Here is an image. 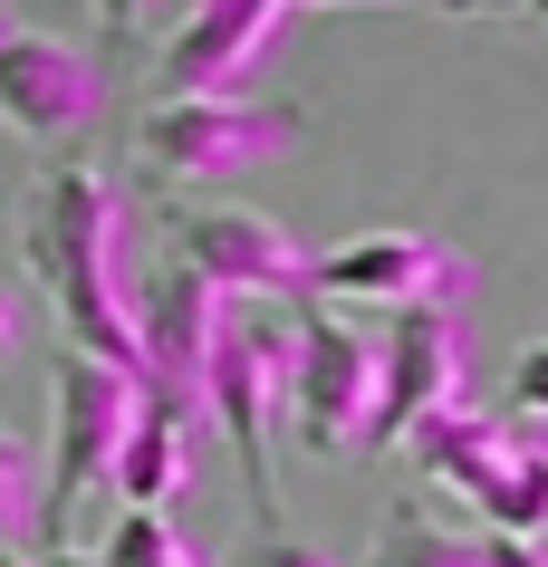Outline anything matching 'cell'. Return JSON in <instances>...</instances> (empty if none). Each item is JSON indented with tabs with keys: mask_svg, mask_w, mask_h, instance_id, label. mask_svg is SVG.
Wrapping results in <instances>:
<instances>
[{
	"mask_svg": "<svg viewBox=\"0 0 548 567\" xmlns=\"http://www.w3.org/2000/svg\"><path fill=\"white\" fill-rule=\"evenodd\" d=\"M20 260L59 308V347L135 375V289H125V193L87 154H49L20 183Z\"/></svg>",
	"mask_w": 548,
	"mask_h": 567,
	"instance_id": "obj_1",
	"label": "cell"
},
{
	"mask_svg": "<svg viewBox=\"0 0 548 567\" xmlns=\"http://www.w3.org/2000/svg\"><path fill=\"white\" fill-rule=\"evenodd\" d=\"M308 145V116L289 96H154L135 125V174H154L164 193L193 183H231V174H270L279 154Z\"/></svg>",
	"mask_w": 548,
	"mask_h": 567,
	"instance_id": "obj_2",
	"label": "cell"
},
{
	"mask_svg": "<svg viewBox=\"0 0 548 567\" xmlns=\"http://www.w3.org/2000/svg\"><path fill=\"white\" fill-rule=\"evenodd\" d=\"M279 375H289V318H270L260 299H231L213 328V365H203V423H221V443L241 462L250 519H279V481H270Z\"/></svg>",
	"mask_w": 548,
	"mask_h": 567,
	"instance_id": "obj_3",
	"label": "cell"
},
{
	"mask_svg": "<svg viewBox=\"0 0 548 567\" xmlns=\"http://www.w3.org/2000/svg\"><path fill=\"white\" fill-rule=\"evenodd\" d=\"M49 394H59V462H49V491H39V538L68 548L77 509H87L96 491H106V472H116V443H125V423H135V404H145V385H135L125 365H106V357L59 347Z\"/></svg>",
	"mask_w": 548,
	"mask_h": 567,
	"instance_id": "obj_4",
	"label": "cell"
},
{
	"mask_svg": "<svg viewBox=\"0 0 548 567\" xmlns=\"http://www.w3.org/2000/svg\"><path fill=\"white\" fill-rule=\"evenodd\" d=\"M462 375H472V299H404V308H385V337H375V414H365V443H375V452H395L424 414L462 404Z\"/></svg>",
	"mask_w": 548,
	"mask_h": 567,
	"instance_id": "obj_5",
	"label": "cell"
},
{
	"mask_svg": "<svg viewBox=\"0 0 548 567\" xmlns=\"http://www.w3.org/2000/svg\"><path fill=\"white\" fill-rule=\"evenodd\" d=\"M279 414L299 423L308 452H347L365 443L375 414V337L356 318H337L328 299H299L289 318V375H279Z\"/></svg>",
	"mask_w": 548,
	"mask_h": 567,
	"instance_id": "obj_6",
	"label": "cell"
},
{
	"mask_svg": "<svg viewBox=\"0 0 548 567\" xmlns=\"http://www.w3.org/2000/svg\"><path fill=\"white\" fill-rule=\"evenodd\" d=\"M164 231H174V260L213 279L221 299H299L308 289V250L289 240V221L250 203H174Z\"/></svg>",
	"mask_w": 548,
	"mask_h": 567,
	"instance_id": "obj_7",
	"label": "cell"
},
{
	"mask_svg": "<svg viewBox=\"0 0 548 567\" xmlns=\"http://www.w3.org/2000/svg\"><path fill=\"white\" fill-rule=\"evenodd\" d=\"M299 299H356V308H404V299H472V250L443 231H356L337 250H308Z\"/></svg>",
	"mask_w": 548,
	"mask_h": 567,
	"instance_id": "obj_8",
	"label": "cell"
},
{
	"mask_svg": "<svg viewBox=\"0 0 548 567\" xmlns=\"http://www.w3.org/2000/svg\"><path fill=\"white\" fill-rule=\"evenodd\" d=\"M221 308L231 299H221L213 279H193L183 260H164L145 289H135V385H145V404L203 423V365H213Z\"/></svg>",
	"mask_w": 548,
	"mask_h": 567,
	"instance_id": "obj_9",
	"label": "cell"
},
{
	"mask_svg": "<svg viewBox=\"0 0 548 567\" xmlns=\"http://www.w3.org/2000/svg\"><path fill=\"white\" fill-rule=\"evenodd\" d=\"M96 116H106V68L49 30L0 20V125L20 145H77Z\"/></svg>",
	"mask_w": 548,
	"mask_h": 567,
	"instance_id": "obj_10",
	"label": "cell"
},
{
	"mask_svg": "<svg viewBox=\"0 0 548 567\" xmlns=\"http://www.w3.org/2000/svg\"><path fill=\"white\" fill-rule=\"evenodd\" d=\"M279 20H289V0H193L164 30V49H154V96L241 87L250 68H260V49L279 39Z\"/></svg>",
	"mask_w": 548,
	"mask_h": 567,
	"instance_id": "obj_11",
	"label": "cell"
},
{
	"mask_svg": "<svg viewBox=\"0 0 548 567\" xmlns=\"http://www.w3.org/2000/svg\"><path fill=\"white\" fill-rule=\"evenodd\" d=\"M356 567H548V538H510V529H443V519H433V501L414 491V501L385 509V529H375V548H365Z\"/></svg>",
	"mask_w": 548,
	"mask_h": 567,
	"instance_id": "obj_12",
	"label": "cell"
},
{
	"mask_svg": "<svg viewBox=\"0 0 548 567\" xmlns=\"http://www.w3.org/2000/svg\"><path fill=\"white\" fill-rule=\"evenodd\" d=\"M106 481L125 491V509H174L183 491H193V414L135 404V423H125L116 472H106Z\"/></svg>",
	"mask_w": 548,
	"mask_h": 567,
	"instance_id": "obj_13",
	"label": "cell"
},
{
	"mask_svg": "<svg viewBox=\"0 0 548 567\" xmlns=\"http://www.w3.org/2000/svg\"><path fill=\"white\" fill-rule=\"evenodd\" d=\"M510 443V423L500 414H482V404H443V414H424L414 433H404V462L433 481V491H453V501H472V481L490 472V452Z\"/></svg>",
	"mask_w": 548,
	"mask_h": 567,
	"instance_id": "obj_14",
	"label": "cell"
},
{
	"mask_svg": "<svg viewBox=\"0 0 548 567\" xmlns=\"http://www.w3.org/2000/svg\"><path fill=\"white\" fill-rule=\"evenodd\" d=\"M472 509L482 529H510V538H548V433H519L490 452V472L472 481Z\"/></svg>",
	"mask_w": 548,
	"mask_h": 567,
	"instance_id": "obj_15",
	"label": "cell"
},
{
	"mask_svg": "<svg viewBox=\"0 0 548 567\" xmlns=\"http://www.w3.org/2000/svg\"><path fill=\"white\" fill-rule=\"evenodd\" d=\"M106 567H213V558H203L164 509H125L116 529H106Z\"/></svg>",
	"mask_w": 548,
	"mask_h": 567,
	"instance_id": "obj_16",
	"label": "cell"
},
{
	"mask_svg": "<svg viewBox=\"0 0 548 567\" xmlns=\"http://www.w3.org/2000/svg\"><path fill=\"white\" fill-rule=\"evenodd\" d=\"M30 529H39V462H30V443L0 423V548H20Z\"/></svg>",
	"mask_w": 548,
	"mask_h": 567,
	"instance_id": "obj_17",
	"label": "cell"
},
{
	"mask_svg": "<svg viewBox=\"0 0 548 567\" xmlns=\"http://www.w3.org/2000/svg\"><path fill=\"white\" fill-rule=\"evenodd\" d=\"M500 423H519V433H548V337H529L510 357V375H500V404H490Z\"/></svg>",
	"mask_w": 548,
	"mask_h": 567,
	"instance_id": "obj_18",
	"label": "cell"
},
{
	"mask_svg": "<svg viewBox=\"0 0 548 567\" xmlns=\"http://www.w3.org/2000/svg\"><path fill=\"white\" fill-rule=\"evenodd\" d=\"M221 567H356V558H328V548H318V538H299L289 519H250L241 548H231Z\"/></svg>",
	"mask_w": 548,
	"mask_h": 567,
	"instance_id": "obj_19",
	"label": "cell"
},
{
	"mask_svg": "<svg viewBox=\"0 0 548 567\" xmlns=\"http://www.w3.org/2000/svg\"><path fill=\"white\" fill-rule=\"evenodd\" d=\"M154 10H164V0H96L106 39H145V30H154Z\"/></svg>",
	"mask_w": 548,
	"mask_h": 567,
	"instance_id": "obj_20",
	"label": "cell"
},
{
	"mask_svg": "<svg viewBox=\"0 0 548 567\" xmlns=\"http://www.w3.org/2000/svg\"><path fill=\"white\" fill-rule=\"evenodd\" d=\"M414 10H453V20H472V10H519V20L548 30V0H414Z\"/></svg>",
	"mask_w": 548,
	"mask_h": 567,
	"instance_id": "obj_21",
	"label": "cell"
},
{
	"mask_svg": "<svg viewBox=\"0 0 548 567\" xmlns=\"http://www.w3.org/2000/svg\"><path fill=\"white\" fill-rule=\"evenodd\" d=\"M30 567H106V558H77V548H49V558H30Z\"/></svg>",
	"mask_w": 548,
	"mask_h": 567,
	"instance_id": "obj_22",
	"label": "cell"
},
{
	"mask_svg": "<svg viewBox=\"0 0 548 567\" xmlns=\"http://www.w3.org/2000/svg\"><path fill=\"white\" fill-rule=\"evenodd\" d=\"M289 10H365V0H289Z\"/></svg>",
	"mask_w": 548,
	"mask_h": 567,
	"instance_id": "obj_23",
	"label": "cell"
},
{
	"mask_svg": "<svg viewBox=\"0 0 548 567\" xmlns=\"http://www.w3.org/2000/svg\"><path fill=\"white\" fill-rule=\"evenodd\" d=\"M10 337H20V318H10V299H0V347H10Z\"/></svg>",
	"mask_w": 548,
	"mask_h": 567,
	"instance_id": "obj_24",
	"label": "cell"
},
{
	"mask_svg": "<svg viewBox=\"0 0 548 567\" xmlns=\"http://www.w3.org/2000/svg\"><path fill=\"white\" fill-rule=\"evenodd\" d=\"M0 567H30V558H20V548H0Z\"/></svg>",
	"mask_w": 548,
	"mask_h": 567,
	"instance_id": "obj_25",
	"label": "cell"
}]
</instances>
